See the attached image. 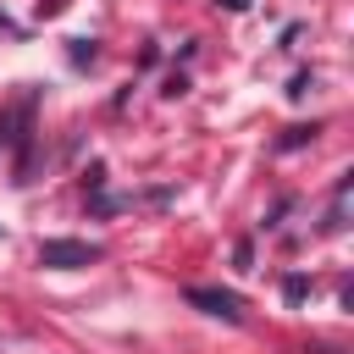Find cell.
I'll return each instance as SVG.
<instances>
[{"mask_svg": "<svg viewBox=\"0 0 354 354\" xmlns=\"http://www.w3.org/2000/svg\"><path fill=\"white\" fill-rule=\"evenodd\" d=\"M72 44V66H83V61H94L100 50H94V39H66Z\"/></svg>", "mask_w": 354, "mask_h": 354, "instance_id": "cell-6", "label": "cell"}, {"mask_svg": "<svg viewBox=\"0 0 354 354\" xmlns=\"http://www.w3.org/2000/svg\"><path fill=\"white\" fill-rule=\"evenodd\" d=\"M183 88H188V77H183V72H171V77H166V88H160V94H171V100H177V94H183Z\"/></svg>", "mask_w": 354, "mask_h": 354, "instance_id": "cell-9", "label": "cell"}, {"mask_svg": "<svg viewBox=\"0 0 354 354\" xmlns=\"http://www.w3.org/2000/svg\"><path fill=\"white\" fill-rule=\"evenodd\" d=\"M343 210H348V177L337 183V194H332V210H326V221H321V227H326V232H343Z\"/></svg>", "mask_w": 354, "mask_h": 354, "instance_id": "cell-4", "label": "cell"}, {"mask_svg": "<svg viewBox=\"0 0 354 354\" xmlns=\"http://www.w3.org/2000/svg\"><path fill=\"white\" fill-rule=\"evenodd\" d=\"M22 133H33V94H22L17 105H6L0 111V155L6 149H17V138Z\"/></svg>", "mask_w": 354, "mask_h": 354, "instance_id": "cell-3", "label": "cell"}, {"mask_svg": "<svg viewBox=\"0 0 354 354\" xmlns=\"http://www.w3.org/2000/svg\"><path fill=\"white\" fill-rule=\"evenodd\" d=\"M282 299H288V304H304V299H310V277L288 271V277H282Z\"/></svg>", "mask_w": 354, "mask_h": 354, "instance_id": "cell-5", "label": "cell"}, {"mask_svg": "<svg viewBox=\"0 0 354 354\" xmlns=\"http://www.w3.org/2000/svg\"><path fill=\"white\" fill-rule=\"evenodd\" d=\"M304 138H315V127H288V138H282V144H277V149H299V144H304Z\"/></svg>", "mask_w": 354, "mask_h": 354, "instance_id": "cell-8", "label": "cell"}, {"mask_svg": "<svg viewBox=\"0 0 354 354\" xmlns=\"http://www.w3.org/2000/svg\"><path fill=\"white\" fill-rule=\"evenodd\" d=\"M216 6H221V11H243L249 0H216Z\"/></svg>", "mask_w": 354, "mask_h": 354, "instance_id": "cell-10", "label": "cell"}, {"mask_svg": "<svg viewBox=\"0 0 354 354\" xmlns=\"http://www.w3.org/2000/svg\"><path fill=\"white\" fill-rule=\"evenodd\" d=\"M194 310H205V315H221V321H238V293H227V288H205V282H194L188 293H183Z\"/></svg>", "mask_w": 354, "mask_h": 354, "instance_id": "cell-2", "label": "cell"}, {"mask_svg": "<svg viewBox=\"0 0 354 354\" xmlns=\"http://www.w3.org/2000/svg\"><path fill=\"white\" fill-rule=\"evenodd\" d=\"M94 260H100V249L83 243V238H44L39 243V266H50V271H77V266H94Z\"/></svg>", "mask_w": 354, "mask_h": 354, "instance_id": "cell-1", "label": "cell"}, {"mask_svg": "<svg viewBox=\"0 0 354 354\" xmlns=\"http://www.w3.org/2000/svg\"><path fill=\"white\" fill-rule=\"evenodd\" d=\"M315 88V72H293V83H288V100H304Z\"/></svg>", "mask_w": 354, "mask_h": 354, "instance_id": "cell-7", "label": "cell"}]
</instances>
